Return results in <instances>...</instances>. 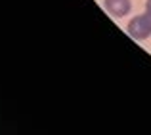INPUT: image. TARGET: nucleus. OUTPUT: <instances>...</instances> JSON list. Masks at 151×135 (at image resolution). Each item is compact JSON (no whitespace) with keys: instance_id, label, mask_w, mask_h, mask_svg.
<instances>
[{"instance_id":"nucleus-2","label":"nucleus","mask_w":151,"mask_h":135,"mask_svg":"<svg viewBox=\"0 0 151 135\" xmlns=\"http://www.w3.org/2000/svg\"><path fill=\"white\" fill-rule=\"evenodd\" d=\"M103 6H105L107 14L111 15V17H126V15L130 14V10H132V2L130 0H103Z\"/></svg>"},{"instance_id":"nucleus-1","label":"nucleus","mask_w":151,"mask_h":135,"mask_svg":"<svg viewBox=\"0 0 151 135\" xmlns=\"http://www.w3.org/2000/svg\"><path fill=\"white\" fill-rule=\"evenodd\" d=\"M126 33L134 40H147L151 36V11H144L134 19H130V23L126 25Z\"/></svg>"},{"instance_id":"nucleus-3","label":"nucleus","mask_w":151,"mask_h":135,"mask_svg":"<svg viewBox=\"0 0 151 135\" xmlns=\"http://www.w3.org/2000/svg\"><path fill=\"white\" fill-rule=\"evenodd\" d=\"M145 11H151V0H145Z\"/></svg>"}]
</instances>
